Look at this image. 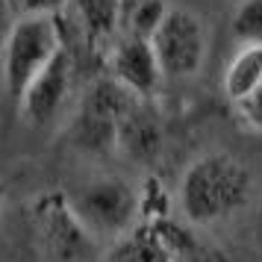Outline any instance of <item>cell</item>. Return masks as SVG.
I'll return each mask as SVG.
<instances>
[{
    "instance_id": "13",
    "label": "cell",
    "mask_w": 262,
    "mask_h": 262,
    "mask_svg": "<svg viewBox=\"0 0 262 262\" xmlns=\"http://www.w3.org/2000/svg\"><path fill=\"white\" fill-rule=\"evenodd\" d=\"M233 36L238 45H262V0H242L236 6Z\"/></svg>"
},
{
    "instance_id": "16",
    "label": "cell",
    "mask_w": 262,
    "mask_h": 262,
    "mask_svg": "<svg viewBox=\"0 0 262 262\" xmlns=\"http://www.w3.org/2000/svg\"><path fill=\"white\" fill-rule=\"evenodd\" d=\"M15 3V12L27 15V12H48V15H59L68 0H12Z\"/></svg>"
},
{
    "instance_id": "9",
    "label": "cell",
    "mask_w": 262,
    "mask_h": 262,
    "mask_svg": "<svg viewBox=\"0 0 262 262\" xmlns=\"http://www.w3.org/2000/svg\"><path fill=\"white\" fill-rule=\"evenodd\" d=\"M121 3L124 0H68L74 21L83 33L89 50H95L103 59L109 48L118 38V24H121Z\"/></svg>"
},
{
    "instance_id": "17",
    "label": "cell",
    "mask_w": 262,
    "mask_h": 262,
    "mask_svg": "<svg viewBox=\"0 0 262 262\" xmlns=\"http://www.w3.org/2000/svg\"><path fill=\"white\" fill-rule=\"evenodd\" d=\"M3 201H6V186L0 183V206H3Z\"/></svg>"
},
{
    "instance_id": "8",
    "label": "cell",
    "mask_w": 262,
    "mask_h": 262,
    "mask_svg": "<svg viewBox=\"0 0 262 262\" xmlns=\"http://www.w3.org/2000/svg\"><path fill=\"white\" fill-rule=\"evenodd\" d=\"M162 142H165V130H162V118L156 112L154 100L133 97L118 118L115 154H121L133 165L147 168L159 159Z\"/></svg>"
},
{
    "instance_id": "12",
    "label": "cell",
    "mask_w": 262,
    "mask_h": 262,
    "mask_svg": "<svg viewBox=\"0 0 262 262\" xmlns=\"http://www.w3.org/2000/svg\"><path fill=\"white\" fill-rule=\"evenodd\" d=\"M165 0H124L121 3V24L118 36H133V38H154L159 30L162 18L168 15Z\"/></svg>"
},
{
    "instance_id": "7",
    "label": "cell",
    "mask_w": 262,
    "mask_h": 262,
    "mask_svg": "<svg viewBox=\"0 0 262 262\" xmlns=\"http://www.w3.org/2000/svg\"><path fill=\"white\" fill-rule=\"evenodd\" d=\"M103 68H106L103 74L118 80L127 92H133L136 97H147V100H154L165 80L156 50L147 38L118 36L109 53L103 56Z\"/></svg>"
},
{
    "instance_id": "14",
    "label": "cell",
    "mask_w": 262,
    "mask_h": 262,
    "mask_svg": "<svg viewBox=\"0 0 262 262\" xmlns=\"http://www.w3.org/2000/svg\"><path fill=\"white\" fill-rule=\"evenodd\" d=\"M162 186L159 180H144V186L139 189V198H142V218L144 224H162L168 218V198L162 194Z\"/></svg>"
},
{
    "instance_id": "3",
    "label": "cell",
    "mask_w": 262,
    "mask_h": 262,
    "mask_svg": "<svg viewBox=\"0 0 262 262\" xmlns=\"http://www.w3.org/2000/svg\"><path fill=\"white\" fill-rule=\"evenodd\" d=\"M65 198L77 221L95 242L118 245L121 238L139 230V221H142L139 189L118 174H97L71 189Z\"/></svg>"
},
{
    "instance_id": "15",
    "label": "cell",
    "mask_w": 262,
    "mask_h": 262,
    "mask_svg": "<svg viewBox=\"0 0 262 262\" xmlns=\"http://www.w3.org/2000/svg\"><path fill=\"white\" fill-rule=\"evenodd\" d=\"M233 109H236L238 121H242L250 133H262V83L256 85L245 100H238Z\"/></svg>"
},
{
    "instance_id": "11",
    "label": "cell",
    "mask_w": 262,
    "mask_h": 262,
    "mask_svg": "<svg viewBox=\"0 0 262 262\" xmlns=\"http://www.w3.org/2000/svg\"><path fill=\"white\" fill-rule=\"evenodd\" d=\"M262 83V45H238L233 59L227 62L224 77H221V89L224 97L236 106L245 97Z\"/></svg>"
},
{
    "instance_id": "5",
    "label": "cell",
    "mask_w": 262,
    "mask_h": 262,
    "mask_svg": "<svg viewBox=\"0 0 262 262\" xmlns=\"http://www.w3.org/2000/svg\"><path fill=\"white\" fill-rule=\"evenodd\" d=\"M150 45L156 50V59L162 65L165 80H189L203 68L209 53V33L198 12L171 6L162 18L159 30L154 33Z\"/></svg>"
},
{
    "instance_id": "4",
    "label": "cell",
    "mask_w": 262,
    "mask_h": 262,
    "mask_svg": "<svg viewBox=\"0 0 262 262\" xmlns=\"http://www.w3.org/2000/svg\"><path fill=\"white\" fill-rule=\"evenodd\" d=\"M133 92H127L118 80L109 74L97 77L85 89L80 103L71 115V142L77 150L89 156H106L115 154V136H118V118L133 100Z\"/></svg>"
},
{
    "instance_id": "6",
    "label": "cell",
    "mask_w": 262,
    "mask_h": 262,
    "mask_svg": "<svg viewBox=\"0 0 262 262\" xmlns=\"http://www.w3.org/2000/svg\"><path fill=\"white\" fill-rule=\"evenodd\" d=\"M71 97H74V56L68 48H62L56 53V59L50 62L24 92L21 103H18V115L30 127L48 130V127L62 121V115L71 106Z\"/></svg>"
},
{
    "instance_id": "1",
    "label": "cell",
    "mask_w": 262,
    "mask_h": 262,
    "mask_svg": "<svg viewBox=\"0 0 262 262\" xmlns=\"http://www.w3.org/2000/svg\"><path fill=\"white\" fill-rule=\"evenodd\" d=\"M256 198V180L248 162L224 150L191 159L177 183V209L191 227H221L248 209Z\"/></svg>"
},
{
    "instance_id": "10",
    "label": "cell",
    "mask_w": 262,
    "mask_h": 262,
    "mask_svg": "<svg viewBox=\"0 0 262 262\" xmlns=\"http://www.w3.org/2000/svg\"><path fill=\"white\" fill-rule=\"evenodd\" d=\"M183 245L168 238V221L162 224H144L127 238H121L106 262H180Z\"/></svg>"
},
{
    "instance_id": "2",
    "label": "cell",
    "mask_w": 262,
    "mask_h": 262,
    "mask_svg": "<svg viewBox=\"0 0 262 262\" xmlns=\"http://www.w3.org/2000/svg\"><path fill=\"white\" fill-rule=\"evenodd\" d=\"M62 48L65 38H62L59 15L27 12L9 24L6 38L0 45V80L6 97L15 106L21 103L33 80L56 59Z\"/></svg>"
}]
</instances>
